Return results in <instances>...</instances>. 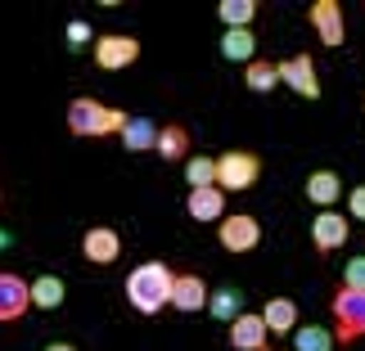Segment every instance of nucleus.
I'll use <instances>...</instances> for the list:
<instances>
[{
	"mask_svg": "<svg viewBox=\"0 0 365 351\" xmlns=\"http://www.w3.org/2000/svg\"><path fill=\"white\" fill-rule=\"evenodd\" d=\"M347 212H352V221H365V185L347 189Z\"/></svg>",
	"mask_w": 365,
	"mask_h": 351,
	"instance_id": "obj_27",
	"label": "nucleus"
},
{
	"mask_svg": "<svg viewBox=\"0 0 365 351\" xmlns=\"http://www.w3.org/2000/svg\"><path fill=\"white\" fill-rule=\"evenodd\" d=\"M307 199H312L320 212H334V203L343 199V176L329 172V167H320V172L307 176Z\"/></svg>",
	"mask_w": 365,
	"mask_h": 351,
	"instance_id": "obj_15",
	"label": "nucleus"
},
{
	"mask_svg": "<svg viewBox=\"0 0 365 351\" xmlns=\"http://www.w3.org/2000/svg\"><path fill=\"white\" fill-rule=\"evenodd\" d=\"M329 311H334V338H339V342L365 338V288L339 284L334 298H329Z\"/></svg>",
	"mask_w": 365,
	"mask_h": 351,
	"instance_id": "obj_3",
	"label": "nucleus"
},
{
	"mask_svg": "<svg viewBox=\"0 0 365 351\" xmlns=\"http://www.w3.org/2000/svg\"><path fill=\"white\" fill-rule=\"evenodd\" d=\"M46 351H77V347H68V342H50Z\"/></svg>",
	"mask_w": 365,
	"mask_h": 351,
	"instance_id": "obj_29",
	"label": "nucleus"
},
{
	"mask_svg": "<svg viewBox=\"0 0 365 351\" xmlns=\"http://www.w3.org/2000/svg\"><path fill=\"white\" fill-rule=\"evenodd\" d=\"M185 212L194 221H226V189L221 185H207V189H190V199H185Z\"/></svg>",
	"mask_w": 365,
	"mask_h": 351,
	"instance_id": "obj_14",
	"label": "nucleus"
},
{
	"mask_svg": "<svg viewBox=\"0 0 365 351\" xmlns=\"http://www.w3.org/2000/svg\"><path fill=\"white\" fill-rule=\"evenodd\" d=\"M339 347V338H334L329 329L320 325H298L293 329V351H334Z\"/></svg>",
	"mask_w": 365,
	"mask_h": 351,
	"instance_id": "obj_22",
	"label": "nucleus"
},
{
	"mask_svg": "<svg viewBox=\"0 0 365 351\" xmlns=\"http://www.w3.org/2000/svg\"><path fill=\"white\" fill-rule=\"evenodd\" d=\"M262 320H266L271 333H293V329H298V302H293V298H271L262 306Z\"/></svg>",
	"mask_w": 365,
	"mask_h": 351,
	"instance_id": "obj_18",
	"label": "nucleus"
},
{
	"mask_svg": "<svg viewBox=\"0 0 365 351\" xmlns=\"http://www.w3.org/2000/svg\"><path fill=\"white\" fill-rule=\"evenodd\" d=\"M86 41H91V23H68V46H86Z\"/></svg>",
	"mask_w": 365,
	"mask_h": 351,
	"instance_id": "obj_28",
	"label": "nucleus"
},
{
	"mask_svg": "<svg viewBox=\"0 0 365 351\" xmlns=\"http://www.w3.org/2000/svg\"><path fill=\"white\" fill-rule=\"evenodd\" d=\"M153 153H158V158L163 162H185V153H190V131H185V126H158V149H153Z\"/></svg>",
	"mask_w": 365,
	"mask_h": 351,
	"instance_id": "obj_19",
	"label": "nucleus"
},
{
	"mask_svg": "<svg viewBox=\"0 0 365 351\" xmlns=\"http://www.w3.org/2000/svg\"><path fill=\"white\" fill-rule=\"evenodd\" d=\"M312 27H316L320 46L339 50L343 41H347V27H343V5H339V0H316V5H312Z\"/></svg>",
	"mask_w": 365,
	"mask_h": 351,
	"instance_id": "obj_11",
	"label": "nucleus"
},
{
	"mask_svg": "<svg viewBox=\"0 0 365 351\" xmlns=\"http://www.w3.org/2000/svg\"><path fill=\"white\" fill-rule=\"evenodd\" d=\"M122 145H126V153H149V149H158V126H153L149 117H126Z\"/></svg>",
	"mask_w": 365,
	"mask_h": 351,
	"instance_id": "obj_17",
	"label": "nucleus"
},
{
	"mask_svg": "<svg viewBox=\"0 0 365 351\" xmlns=\"http://www.w3.org/2000/svg\"><path fill=\"white\" fill-rule=\"evenodd\" d=\"M244 86L248 90H275L279 86V63H271V59H252V63H244Z\"/></svg>",
	"mask_w": 365,
	"mask_h": 351,
	"instance_id": "obj_21",
	"label": "nucleus"
},
{
	"mask_svg": "<svg viewBox=\"0 0 365 351\" xmlns=\"http://www.w3.org/2000/svg\"><path fill=\"white\" fill-rule=\"evenodd\" d=\"M221 54H226L230 63H252L257 59V36H252V27H226Z\"/></svg>",
	"mask_w": 365,
	"mask_h": 351,
	"instance_id": "obj_16",
	"label": "nucleus"
},
{
	"mask_svg": "<svg viewBox=\"0 0 365 351\" xmlns=\"http://www.w3.org/2000/svg\"><path fill=\"white\" fill-rule=\"evenodd\" d=\"M207 298H212V293H207V284L194 271H180L176 279H172V306L180 315H199V311H207Z\"/></svg>",
	"mask_w": 365,
	"mask_h": 351,
	"instance_id": "obj_12",
	"label": "nucleus"
},
{
	"mask_svg": "<svg viewBox=\"0 0 365 351\" xmlns=\"http://www.w3.org/2000/svg\"><path fill=\"white\" fill-rule=\"evenodd\" d=\"M289 351H293V347H289Z\"/></svg>",
	"mask_w": 365,
	"mask_h": 351,
	"instance_id": "obj_31",
	"label": "nucleus"
},
{
	"mask_svg": "<svg viewBox=\"0 0 365 351\" xmlns=\"http://www.w3.org/2000/svg\"><path fill=\"white\" fill-rule=\"evenodd\" d=\"M279 81H284L293 95H302V100H316V95H320V77H316L312 54H293V59H279Z\"/></svg>",
	"mask_w": 365,
	"mask_h": 351,
	"instance_id": "obj_8",
	"label": "nucleus"
},
{
	"mask_svg": "<svg viewBox=\"0 0 365 351\" xmlns=\"http://www.w3.org/2000/svg\"><path fill=\"white\" fill-rule=\"evenodd\" d=\"M68 288L59 275H36L32 279V306H41V311H54V306H63Z\"/></svg>",
	"mask_w": 365,
	"mask_h": 351,
	"instance_id": "obj_20",
	"label": "nucleus"
},
{
	"mask_svg": "<svg viewBox=\"0 0 365 351\" xmlns=\"http://www.w3.org/2000/svg\"><path fill=\"white\" fill-rule=\"evenodd\" d=\"M262 243V226H257V216H248V212H226V221H221V248L226 252H252Z\"/></svg>",
	"mask_w": 365,
	"mask_h": 351,
	"instance_id": "obj_5",
	"label": "nucleus"
},
{
	"mask_svg": "<svg viewBox=\"0 0 365 351\" xmlns=\"http://www.w3.org/2000/svg\"><path fill=\"white\" fill-rule=\"evenodd\" d=\"M347 230H352V221H347L343 212H320L312 221V248L320 252V257H329V252H339L347 243Z\"/></svg>",
	"mask_w": 365,
	"mask_h": 351,
	"instance_id": "obj_10",
	"label": "nucleus"
},
{
	"mask_svg": "<svg viewBox=\"0 0 365 351\" xmlns=\"http://www.w3.org/2000/svg\"><path fill=\"white\" fill-rule=\"evenodd\" d=\"M185 180H190V189H207V185H217V158H203V153L185 158Z\"/></svg>",
	"mask_w": 365,
	"mask_h": 351,
	"instance_id": "obj_24",
	"label": "nucleus"
},
{
	"mask_svg": "<svg viewBox=\"0 0 365 351\" xmlns=\"http://www.w3.org/2000/svg\"><path fill=\"white\" fill-rule=\"evenodd\" d=\"M257 176H262V158L257 153H248V149H230V153H221L217 158V185L226 189V194H244L257 185Z\"/></svg>",
	"mask_w": 365,
	"mask_h": 351,
	"instance_id": "obj_4",
	"label": "nucleus"
},
{
	"mask_svg": "<svg viewBox=\"0 0 365 351\" xmlns=\"http://www.w3.org/2000/svg\"><path fill=\"white\" fill-rule=\"evenodd\" d=\"M217 19L226 27H252V23H257V0H221Z\"/></svg>",
	"mask_w": 365,
	"mask_h": 351,
	"instance_id": "obj_23",
	"label": "nucleus"
},
{
	"mask_svg": "<svg viewBox=\"0 0 365 351\" xmlns=\"http://www.w3.org/2000/svg\"><path fill=\"white\" fill-rule=\"evenodd\" d=\"M230 347L235 351H271V329H266L262 311H244L230 325Z\"/></svg>",
	"mask_w": 365,
	"mask_h": 351,
	"instance_id": "obj_13",
	"label": "nucleus"
},
{
	"mask_svg": "<svg viewBox=\"0 0 365 351\" xmlns=\"http://www.w3.org/2000/svg\"><path fill=\"white\" fill-rule=\"evenodd\" d=\"M240 306H244V298H240L235 288H221V293H212V298H207V311H212L217 320H230V325H235V320L244 315Z\"/></svg>",
	"mask_w": 365,
	"mask_h": 351,
	"instance_id": "obj_25",
	"label": "nucleus"
},
{
	"mask_svg": "<svg viewBox=\"0 0 365 351\" xmlns=\"http://www.w3.org/2000/svg\"><path fill=\"white\" fill-rule=\"evenodd\" d=\"M0 248H9V234L5 230H0Z\"/></svg>",
	"mask_w": 365,
	"mask_h": 351,
	"instance_id": "obj_30",
	"label": "nucleus"
},
{
	"mask_svg": "<svg viewBox=\"0 0 365 351\" xmlns=\"http://www.w3.org/2000/svg\"><path fill=\"white\" fill-rule=\"evenodd\" d=\"M343 284L347 288H365V257H352L343 266Z\"/></svg>",
	"mask_w": 365,
	"mask_h": 351,
	"instance_id": "obj_26",
	"label": "nucleus"
},
{
	"mask_svg": "<svg viewBox=\"0 0 365 351\" xmlns=\"http://www.w3.org/2000/svg\"><path fill=\"white\" fill-rule=\"evenodd\" d=\"M172 279H176L172 266L140 261L135 271L126 275V302H131L140 315H158L163 306H172Z\"/></svg>",
	"mask_w": 365,
	"mask_h": 351,
	"instance_id": "obj_1",
	"label": "nucleus"
},
{
	"mask_svg": "<svg viewBox=\"0 0 365 351\" xmlns=\"http://www.w3.org/2000/svg\"><path fill=\"white\" fill-rule=\"evenodd\" d=\"M131 113H122V108H108L100 100H91V95H81V100L68 104V131L77 140H104V135H122V126Z\"/></svg>",
	"mask_w": 365,
	"mask_h": 351,
	"instance_id": "obj_2",
	"label": "nucleus"
},
{
	"mask_svg": "<svg viewBox=\"0 0 365 351\" xmlns=\"http://www.w3.org/2000/svg\"><path fill=\"white\" fill-rule=\"evenodd\" d=\"M32 306V284L14 271H0V325H14V320L27 315Z\"/></svg>",
	"mask_w": 365,
	"mask_h": 351,
	"instance_id": "obj_6",
	"label": "nucleus"
},
{
	"mask_svg": "<svg viewBox=\"0 0 365 351\" xmlns=\"http://www.w3.org/2000/svg\"><path fill=\"white\" fill-rule=\"evenodd\" d=\"M140 59V41L135 36H100L95 41V68L104 73H122Z\"/></svg>",
	"mask_w": 365,
	"mask_h": 351,
	"instance_id": "obj_7",
	"label": "nucleus"
},
{
	"mask_svg": "<svg viewBox=\"0 0 365 351\" xmlns=\"http://www.w3.org/2000/svg\"><path fill=\"white\" fill-rule=\"evenodd\" d=\"M81 257L91 266H113L122 257V234L113 226H91L81 234Z\"/></svg>",
	"mask_w": 365,
	"mask_h": 351,
	"instance_id": "obj_9",
	"label": "nucleus"
}]
</instances>
